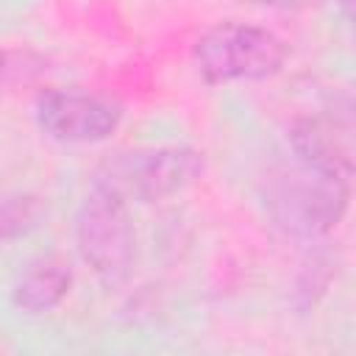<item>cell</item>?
I'll use <instances>...</instances> for the list:
<instances>
[{"mask_svg":"<svg viewBox=\"0 0 356 356\" xmlns=\"http://www.w3.org/2000/svg\"><path fill=\"white\" fill-rule=\"evenodd\" d=\"M192 58L206 83L261 81L284 67L286 44L267 28L220 22L195 42Z\"/></svg>","mask_w":356,"mask_h":356,"instance_id":"obj_1","label":"cell"},{"mask_svg":"<svg viewBox=\"0 0 356 356\" xmlns=\"http://www.w3.org/2000/svg\"><path fill=\"white\" fill-rule=\"evenodd\" d=\"M78 250L106 286H120L136 261V231L128 200L103 184H92L78 211Z\"/></svg>","mask_w":356,"mask_h":356,"instance_id":"obj_2","label":"cell"},{"mask_svg":"<svg viewBox=\"0 0 356 356\" xmlns=\"http://www.w3.org/2000/svg\"><path fill=\"white\" fill-rule=\"evenodd\" d=\"M203 172V153L189 145H167L153 150L117 153L103 164L95 184L108 186L125 200H164L184 192Z\"/></svg>","mask_w":356,"mask_h":356,"instance_id":"obj_3","label":"cell"},{"mask_svg":"<svg viewBox=\"0 0 356 356\" xmlns=\"http://www.w3.org/2000/svg\"><path fill=\"white\" fill-rule=\"evenodd\" d=\"M350 197V178L312 170L298 161V172L275 181L270 192V209L278 225L314 239L328 234L345 214Z\"/></svg>","mask_w":356,"mask_h":356,"instance_id":"obj_4","label":"cell"},{"mask_svg":"<svg viewBox=\"0 0 356 356\" xmlns=\"http://www.w3.org/2000/svg\"><path fill=\"white\" fill-rule=\"evenodd\" d=\"M36 120L47 136L58 142L86 145L108 139L117 131L122 111L117 103L97 95L47 89L36 100Z\"/></svg>","mask_w":356,"mask_h":356,"instance_id":"obj_5","label":"cell"},{"mask_svg":"<svg viewBox=\"0 0 356 356\" xmlns=\"http://www.w3.org/2000/svg\"><path fill=\"white\" fill-rule=\"evenodd\" d=\"M348 134H339V128L331 120L320 117H303L289 128V147L295 159L312 170L331 172V175H353Z\"/></svg>","mask_w":356,"mask_h":356,"instance_id":"obj_6","label":"cell"},{"mask_svg":"<svg viewBox=\"0 0 356 356\" xmlns=\"http://www.w3.org/2000/svg\"><path fill=\"white\" fill-rule=\"evenodd\" d=\"M70 284H72V275H70L67 264H61L56 259H42V261H33L17 278V284L11 289V300L19 312L44 314L67 298Z\"/></svg>","mask_w":356,"mask_h":356,"instance_id":"obj_7","label":"cell"},{"mask_svg":"<svg viewBox=\"0 0 356 356\" xmlns=\"http://www.w3.org/2000/svg\"><path fill=\"white\" fill-rule=\"evenodd\" d=\"M44 214V203L39 195H8L0 200V242H14L31 234Z\"/></svg>","mask_w":356,"mask_h":356,"instance_id":"obj_8","label":"cell"},{"mask_svg":"<svg viewBox=\"0 0 356 356\" xmlns=\"http://www.w3.org/2000/svg\"><path fill=\"white\" fill-rule=\"evenodd\" d=\"M256 3H270V6H300L309 0H256Z\"/></svg>","mask_w":356,"mask_h":356,"instance_id":"obj_9","label":"cell"},{"mask_svg":"<svg viewBox=\"0 0 356 356\" xmlns=\"http://www.w3.org/2000/svg\"><path fill=\"white\" fill-rule=\"evenodd\" d=\"M337 6L342 8V17L350 22V17H353V14H350V6H353V0H337Z\"/></svg>","mask_w":356,"mask_h":356,"instance_id":"obj_10","label":"cell"},{"mask_svg":"<svg viewBox=\"0 0 356 356\" xmlns=\"http://www.w3.org/2000/svg\"><path fill=\"white\" fill-rule=\"evenodd\" d=\"M3 72H6V56L0 53V78H3Z\"/></svg>","mask_w":356,"mask_h":356,"instance_id":"obj_11","label":"cell"}]
</instances>
